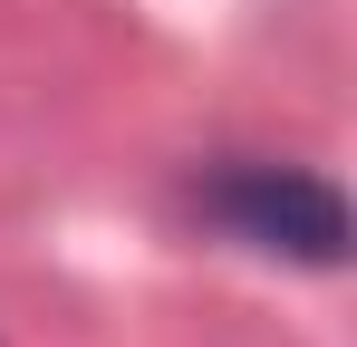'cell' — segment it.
I'll return each mask as SVG.
<instances>
[{
  "mask_svg": "<svg viewBox=\"0 0 357 347\" xmlns=\"http://www.w3.org/2000/svg\"><path fill=\"white\" fill-rule=\"evenodd\" d=\"M203 213L232 241L271 251V261H299V270H338L348 241H357L348 193L328 174H309V164H232V174L203 183Z\"/></svg>",
  "mask_w": 357,
  "mask_h": 347,
  "instance_id": "1",
  "label": "cell"
}]
</instances>
